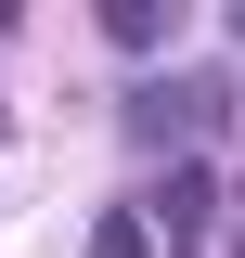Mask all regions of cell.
Returning a JSON list of instances; mask_svg holds the SVG:
<instances>
[{
    "label": "cell",
    "mask_w": 245,
    "mask_h": 258,
    "mask_svg": "<svg viewBox=\"0 0 245 258\" xmlns=\"http://www.w3.org/2000/svg\"><path fill=\"white\" fill-rule=\"evenodd\" d=\"M168 39H181V13H168V0H116V13H103V52H168Z\"/></svg>",
    "instance_id": "obj_3"
},
{
    "label": "cell",
    "mask_w": 245,
    "mask_h": 258,
    "mask_svg": "<svg viewBox=\"0 0 245 258\" xmlns=\"http://www.w3.org/2000/svg\"><path fill=\"white\" fill-rule=\"evenodd\" d=\"M78 258H155V232L129 220V207H103V220H91V245H78Z\"/></svg>",
    "instance_id": "obj_4"
},
{
    "label": "cell",
    "mask_w": 245,
    "mask_h": 258,
    "mask_svg": "<svg viewBox=\"0 0 245 258\" xmlns=\"http://www.w3.org/2000/svg\"><path fill=\"white\" fill-rule=\"evenodd\" d=\"M232 116V78H155L129 91V142H181V129H219Z\"/></svg>",
    "instance_id": "obj_1"
},
{
    "label": "cell",
    "mask_w": 245,
    "mask_h": 258,
    "mask_svg": "<svg viewBox=\"0 0 245 258\" xmlns=\"http://www.w3.org/2000/svg\"><path fill=\"white\" fill-rule=\"evenodd\" d=\"M207 220H219V168H168V194H155L142 232H207Z\"/></svg>",
    "instance_id": "obj_2"
}]
</instances>
